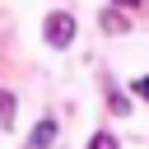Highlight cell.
<instances>
[{
    "label": "cell",
    "instance_id": "cell-3",
    "mask_svg": "<svg viewBox=\"0 0 149 149\" xmlns=\"http://www.w3.org/2000/svg\"><path fill=\"white\" fill-rule=\"evenodd\" d=\"M102 28H107V33H126V28H130V19H126L121 9H107V14H102Z\"/></svg>",
    "mask_w": 149,
    "mask_h": 149
},
{
    "label": "cell",
    "instance_id": "cell-4",
    "mask_svg": "<svg viewBox=\"0 0 149 149\" xmlns=\"http://www.w3.org/2000/svg\"><path fill=\"white\" fill-rule=\"evenodd\" d=\"M0 126H14V93L0 88Z\"/></svg>",
    "mask_w": 149,
    "mask_h": 149
},
{
    "label": "cell",
    "instance_id": "cell-5",
    "mask_svg": "<svg viewBox=\"0 0 149 149\" xmlns=\"http://www.w3.org/2000/svg\"><path fill=\"white\" fill-rule=\"evenodd\" d=\"M88 149H116V135H107V130H98V135L88 140Z\"/></svg>",
    "mask_w": 149,
    "mask_h": 149
},
{
    "label": "cell",
    "instance_id": "cell-1",
    "mask_svg": "<svg viewBox=\"0 0 149 149\" xmlns=\"http://www.w3.org/2000/svg\"><path fill=\"white\" fill-rule=\"evenodd\" d=\"M42 33H47L51 47H70V42H74V19H70V14H47Z\"/></svg>",
    "mask_w": 149,
    "mask_h": 149
},
{
    "label": "cell",
    "instance_id": "cell-7",
    "mask_svg": "<svg viewBox=\"0 0 149 149\" xmlns=\"http://www.w3.org/2000/svg\"><path fill=\"white\" fill-rule=\"evenodd\" d=\"M121 9H140V5H149V0H116Z\"/></svg>",
    "mask_w": 149,
    "mask_h": 149
},
{
    "label": "cell",
    "instance_id": "cell-2",
    "mask_svg": "<svg viewBox=\"0 0 149 149\" xmlns=\"http://www.w3.org/2000/svg\"><path fill=\"white\" fill-rule=\"evenodd\" d=\"M51 140H56V121H51V116H47V121H37V130H33V135H28V149H47V144H51Z\"/></svg>",
    "mask_w": 149,
    "mask_h": 149
},
{
    "label": "cell",
    "instance_id": "cell-6",
    "mask_svg": "<svg viewBox=\"0 0 149 149\" xmlns=\"http://www.w3.org/2000/svg\"><path fill=\"white\" fill-rule=\"evenodd\" d=\"M130 88H135L140 98H149V74H144V79H130Z\"/></svg>",
    "mask_w": 149,
    "mask_h": 149
}]
</instances>
